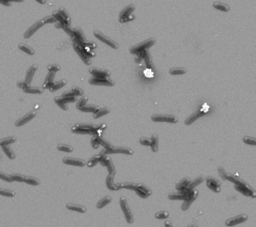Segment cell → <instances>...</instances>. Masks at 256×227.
Wrapping results in <instances>:
<instances>
[{
    "label": "cell",
    "instance_id": "1",
    "mask_svg": "<svg viewBox=\"0 0 256 227\" xmlns=\"http://www.w3.org/2000/svg\"><path fill=\"white\" fill-rule=\"evenodd\" d=\"M226 179L234 183L235 184V188L243 195L246 196H251L252 198L256 197V193L255 190H254L248 184L241 179L231 175H228V174L226 177Z\"/></svg>",
    "mask_w": 256,
    "mask_h": 227
},
{
    "label": "cell",
    "instance_id": "2",
    "mask_svg": "<svg viewBox=\"0 0 256 227\" xmlns=\"http://www.w3.org/2000/svg\"><path fill=\"white\" fill-rule=\"evenodd\" d=\"M102 126L96 127L94 125H85V124H77L73 127L72 131L73 132L81 134H98L99 131H102Z\"/></svg>",
    "mask_w": 256,
    "mask_h": 227
},
{
    "label": "cell",
    "instance_id": "3",
    "mask_svg": "<svg viewBox=\"0 0 256 227\" xmlns=\"http://www.w3.org/2000/svg\"><path fill=\"white\" fill-rule=\"evenodd\" d=\"M120 204L127 222L129 224L133 223L134 216L128 205L127 199L125 197L122 196L120 198Z\"/></svg>",
    "mask_w": 256,
    "mask_h": 227
},
{
    "label": "cell",
    "instance_id": "4",
    "mask_svg": "<svg viewBox=\"0 0 256 227\" xmlns=\"http://www.w3.org/2000/svg\"><path fill=\"white\" fill-rule=\"evenodd\" d=\"M151 120L155 122H168L176 123L178 118L172 115L154 114L151 116Z\"/></svg>",
    "mask_w": 256,
    "mask_h": 227
},
{
    "label": "cell",
    "instance_id": "5",
    "mask_svg": "<svg viewBox=\"0 0 256 227\" xmlns=\"http://www.w3.org/2000/svg\"><path fill=\"white\" fill-rule=\"evenodd\" d=\"M155 42H156V40L154 38L148 39L131 48L130 52L132 54L140 53L142 52L144 50L151 47V46L155 44Z\"/></svg>",
    "mask_w": 256,
    "mask_h": 227
},
{
    "label": "cell",
    "instance_id": "6",
    "mask_svg": "<svg viewBox=\"0 0 256 227\" xmlns=\"http://www.w3.org/2000/svg\"><path fill=\"white\" fill-rule=\"evenodd\" d=\"M178 193H172L169 195L168 197L171 200H186L192 196L193 191L191 189L185 188L179 190Z\"/></svg>",
    "mask_w": 256,
    "mask_h": 227
},
{
    "label": "cell",
    "instance_id": "7",
    "mask_svg": "<svg viewBox=\"0 0 256 227\" xmlns=\"http://www.w3.org/2000/svg\"><path fill=\"white\" fill-rule=\"evenodd\" d=\"M102 152L105 154L121 153L127 154V155H132L134 153V151L132 150L127 147H124L110 146L109 148L105 149Z\"/></svg>",
    "mask_w": 256,
    "mask_h": 227
},
{
    "label": "cell",
    "instance_id": "8",
    "mask_svg": "<svg viewBox=\"0 0 256 227\" xmlns=\"http://www.w3.org/2000/svg\"><path fill=\"white\" fill-rule=\"evenodd\" d=\"M73 47L76 52H77V54L79 55L84 62L87 65L90 64L91 63L90 59L88 56V55L87 54L86 50L83 48V47L81 44L80 43V42H79L78 43L75 41Z\"/></svg>",
    "mask_w": 256,
    "mask_h": 227
},
{
    "label": "cell",
    "instance_id": "9",
    "mask_svg": "<svg viewBox=\"0 0 256 227\" xmlns=\"http://www.w3.org/2000/svg\"><path fill=\"white\" fill-rule=\"evenodd\" d=\"M89 82L90 84L93 85L113 86L115 85L114 81L110 79L109 77L100 78V77H93L90 79Z\"/></svg>",
    "mask_w": 256,
    "mask_h": 227
},
{
    "label": "cell",
    "instance_id": "10",
    "mask_svg": "<svg viewBox=\"0 0 256 227\" xmlns=\"http://www.w3.org/2000/svg\"><path fill=\"white\" fill-rule=\"evenodd\" d=\"M94 35L98 39H99L102 42H104L105 43L107 44V45H109L113 48L117 49L118 48V44L116 42H115L114 41L112 40V39L108 38L107 37L105 36L104 34L100 32L99 31H95L94 32Z\"/></svg>",
    "mask_w": 256,
    "mask_h": 227
},
{
    "label": "cell",
    "instance_id": "11",
    "mask_svg": "<svg viewBox=\"0 0 256 227\" xmlns=\"http://www.w3.org/2000/svg\"><path fill=\"white\" fill-rule=\"evenodd\" d=\"M102 157L100 159V161L101 164L104 166H106L107 167L108 170L109 171V173L111 174L115 175L116 174V170L115 169L113 163L112 162L110 158L106 157L103 152H102Z\"/></svg>",
    "mask_w": 256,
    "mask_h": 227
},
{
    "label": "cell",
    "instance_id": "12",
    "mask_svg": "<svg viewBox=\"0 0 256 227\" xmlns=\"http://www.w3.org/2000/svg\"><path fill=\"white\" fill-rule=\"evenodd\" d=\"M207 186L209 189L215 192L218 193L220 191L221 182L218 180L212 177L206 178Z\"/></svg>",
    "mask_w": 256,
    "mask_h": 227
},
{
    "label": "cell",
    "instance_id": "13",
    "mask_svg": "<svg viewBox=\"0 0 256 227\" xmlns=\"http://www.w3.org/2000/svg\"><path fill=\"white\" fill-rule=\"evenodd\" d=\"M63 163L65 164L78 167H83L86 165V162L83 159L73 157L64 158L63 159Z\"/></svg>",
    "mask_w": 256,
    "mask_h": 227
},
{
    "label": "cell",
    "instance_id": "14",
    "mask_svg": "<svg viewBox=\"0 0 256 227\" xmlns=\"http://www.w3.org/2000/svg\"><path fill=\"white\" fill-rule=\"evenodd\" d=\"M135 191L137 194L142 198H147L152 194L151 190L142 184H138Z\"/></svg>",
    "mask_w": 256,
    "mask_h": 227
},
{
    "label": "cell",
    "instance_id": "15",
    "mask_svg": "<svg viewBox=\"0 0 256 227\" xmlns=\"http://www.w3.org/2000/svg\"><path fill=\"white\" fill-rule=\"evenodd\" d=\"M248 218V216L246 215L243 214L237 216L235 217L231 218L226 221V225L227 226H233L239 224L240 223L245 222Z\"/></svg>",
    "mask_w": 256,
    "mask_h": 227
},
{
    "label": "cell",
    "instance_id": "16",
    "mask_svg": "<svg viewBox=\"0 0 256 227\" xmlns=\"http://www.w3.org/2000/svg\"><path fill=\"white\" fill-rule=\"evenodd\" d=\"M91 74L94 76V77H100V78H107L109 77L110 72L107 70H103L97 68L92 67L89 69Z\"/></svg>",
    "mask_w": 256,
    "mask_h": 227
},
{
    "label": "cell",
    "instance_id": "17",
    "mask_svg": "<svg viewBox=\"0 0 256 227\" xmlns=\"http://www.w3.org/2000/svg\"><path fill=\"white\" fill-rule=\"evenodd\" d=\"M44 23L43 21H42V20L39 21L37 22L36 23L34 24L29 29L26 31V32L24 34V38L26 39H28L30 37L32 36V35H33L39 29L41 28L44 25Z\"/></svg>",
    "mask_w": 256,
    "mask_h": 227
},
{
    "label": "cell",
    "instance_id": "18",
    "mask_svg": "<svg viewBox=\"0 0 256 227\" xmlns=\"http://www.w3.org/2000/svg\"><path fill=\"white\" fill-rule=\"evenodd\" d=\"M36 113L35 111L31 112L17 121L16 122L15 125L17 127H20V126L24 125V124L28 123V122L32 120L36 116Z\"/></svg>",
    "mask_w": 256,
    "mask_h": 227
},
{
    "label": "cell",
    "instance_id": "19",
    "mask_svg": "<svg viewBox=\"0 0 256 227\" xmlns=\"http://www.w3.org/2000/svg\"><path fill=\"white\" fill-rule=\"evenodd\" d=\"M205 113H206V112L205 111L202 110L196 112L187 119L185 121V124L187 126L191 125L192 123L194 122L199 118L204 116L205 114Z\"/></svg>",
    "mask_w": 256,
    "mask_h": 227
},
{
    "label": "cell",
    "instance_id": "20",
    "mask_svg": "<svg viewBox=\"0 0 256 227\" xmlns=\"http://www.w3.org/2000/svg\"><path fill=\"white\" fill-rule=\"evenodd\" d=\"M198 191L196 190H194L193 193L192 194L189 198H188V199L186 200L184 202V203L183 204L182 206V209L183 211H186L189 208L190 206L191 205L192 202H193L197 197L198 196Z\"/></svg>",
    "mask_w": 256,
    "mask_h": 227
},
{
    "label": "cell",
    "instance_id": "21",
    "mask_svg": "<svg viewBox=\"0 0 256 227\" xmlns=\"http://www.w3.org/2000/svg\"><path fill=\"white\" fill-rule=\"evenodd\" d=\"M37 68H38V66L36 64L33 65L29 69L27 72L25 82L28 85H30L34 74L37 70Z\"/></svg>",
    "mask_w": 256,
    "mask_h": 227
},
{
    "label": "cell",
    "instance_id": "22",
    "mask_svg": "<svg viewBox=\"0 0 256 227\" xmlns=\"http://www.w3.org/2000/svg\"><path fill=\"white\" fill-rule=\"evenodd\" d=\"M66 208L70 210L74 211L81 213H84L87 211V208L85 207L73 203L67 204L66 205Z\"/></svg>",
    "mask_w": 256,
    "mask_h": 227
},
{
    "label": "cell",
    "instance_id": "23",
    "mask_svg": "<svg viewBox=\"0 0 256 227\" xmlns=\"http://www.w3.org/2000/svg\"><path fill=\"white\" fill-rule=\"evenodd\" d=\"M56 103H64L66 104L69 102H74L77 100V98L76 96L66 97L61 96L57 97L54 99Z\"/></svg>",
    "mask_w": 256,
    "mask_h": 227
},
{
    "label": "cell",
    "instance_id": "24",
    "mask_svg": "<svg viewBox=\"0 0 256 227\" xmlns=\"http://www.w3.org/2000/svg\"><path fill=\"white\" fill-rule=\"evenodd\" d=\"M134 10H135V6L133 5H130L122 11L120 13V19L125 18L129 16L130 13L134 11Z\"/></svg>",
    "mask_w": 256,
    "mask_h": 227
},
{
    "label": "cell",
    "instance_id": "25",
    "mask_svg": "<svg viewBox=\"0 0 256 227\" xmlns=\"http://www.w3.org/2000/svg\"><path fill=\"white\" fill-rule=\"evenodd\" d=\"M114 175L109 174L108 175L106 180V184L108 188L111 190H118L116 187L115 184L114 183Z\"/></svg>",
    "mask_w": 256,
    "mask_h": 227
},
{
    "label": "cell",
    "instance_id": "26",
    "mask_svg": "<svg viewBox=\"0 0 256 227\" xmlns=\"http://www.w3.org/2000/svg\"><path fill=\"white\" fill-rule=\"evenodd\" d=\"M111 201V197L110 196H106L98 202L96 206H97V208H98V209H102V208H104V207L106 206V205L109 204Z\"/></svg>",
    "mask_w": 256,
    "mask_h": 227
},
{
    "label": "cell",
    "instance_id": "27",
    "mask_svg": "<svg viewBox=\"0 0 256 227\" xmlns=\"http://www.w3.org/2000/svg\"><path fill=\"white\" fill-rule=\"evenodd\" d=\"M23 91L25 93L28 94H40L43 92V90L42 88L39 87H27L25 88Z\"/></svg>",
    "mask_w": 256,
    "mask_h": 227
},
{
    "label": "cell",
    "instance_id": "28",
    "mask_svg": "<svg viewBox=\"0 0 256 227\" xmlns=\"http://www.w3.org/2000/svg\"><path fill=\"white\" fill-rule=\"evenodd\" d=\"M102 154H103V153L102 152V153L99 155H95V156H93V157L91 158L88 161L87 166L89 167H92L95 166L96 164H97L100 161Z\"/></svg>",
    "mask_w": 256,
    "mask_h": 227
},
{
    "label": "cell",
    "instance_id": "29",
    "mask_svg": "<svg viewBox=\"0 0 256 227\" xmlns=\"http://www.w3.org/2000/svg\"><path fill=\"white\" fill-rule=\"evenodd\" d=\"M110 108L108 107H105L102 109H98L93 115V117L94 118L97 119L100 118L102 116L107 115L110 113Z\"/></svg>",
    "mask_w": 256,
    "mask_h": 227
},
{
    "label": "cell",
    "instance_id": "30",
    "mask_svg": "<svg viewBox=\"0 0 256 227\" xmlns=\"http://www.w3.org/2000/svg\"><path fill=\"white\" fill-rule=\"evenodd\" d=\"M151 140H152V143H151V146L152 150L154 152H157L158 150V149H159V138H158V137L156 134H154L152 136Z\"/></svg>",
    "mask_w": 256,
    "mask_h": 227
},
{
    "label": "cell",
    "instance_id": "31",
    "mask_svg": "<svg viewBox=\"0 0 256 227\" xmlns=\"http://www.w3.org/2000/svg\"><path fill=\"white\" fill-rule=\"evenodd\" d=\"M213 6L216 9L221 11L228 12L230 10V7L228 5L219 2H215L213 3Z\"/></svg>",
    "mask_w": 256,
    "mask_h": 227
},
{
    "label": "cell",
    "instance_id": "32",
    "mask_svg": "<svg viewBox=\"0 0 256 227\" xmlns=\"http://www.w3.org/2000/svg\"><path fill=\"white\" fill-rule=\"evenodd\" d=\"M19 48L23 52H25L28 54L33 55L35 54V51L32 48L24 43H21L19 45Z\"/></svg>",
    "mask_w": 256,
    "mask_h": 227
},
{
    "label": "cell",
    "instance_id": "33",
    "mask_svg": "<svg viewBox=\"0 0 256 227\" xmlns=\"http://www.w3.org/2000/svg\"><path fill=\"white\" fill-rule=\"evenodd\" d=\"M204 180V178L203 177H199L198 178L194 180L192 182H190L189 184L187 186L186 188L188 189H192L194 187L201 184Z\"/></svg>",
    "mask_w": 256,
    "mask_h": 227
},
{
    "label": "cell",
    "instance_id": "34",
    "mask_svg": "<svg viewBox=\"0 0 256 227\" xmlns=\"http://www.w3.org/2000/svg\"><path fill=\"white\" fill-rule=\"evenodd\" d=\"M169 72L172 75H179L186 74L187 70L184 68H174L170 69Z\"/></svg>",
    "mask_w": 256,
    "mask_h": 227
},
{
    "label": "cell",
    "instance_id": "35",
    "mask_svg": "<svg viewBox=\"0 0 256 227\" xmlns=\"http://www.w3.org/2000/svg\"><path fill=\"white\" fill-rule=\"evenodd\" d=\"M98 108L94 105H86L83 106L79 110L85 112H92L95 113L98 110Z\"/></svg>",
    "mask_w": 256,
    "mask_h": 227
},
{
    "label": "cell",
    "instance_id": "36",
    "mask_svg": "<svg viewBox=\"0 0 256 227\" xmlns=\"http://www.w3.org/2000/svg\"><path fill=\"white\" fill-rule=\"evenodd\" d=\"M16 138L15 137H9L7 138H4L0 140V146H5L15 142L16 141Z\"/></svg>",
    "mask_w": 256,
    "mask_h": 227
},
{
    "label": "cell",
    "instance_id": "37",
    "mask_svg": "<svg viewBox=\"0 0 256 227\" xmlns=\"http://www.w3.org/2000/svg\"><path fill=\"white\" fill-rule=\"evenodd\" d=\"M190 182V179L187 178H184L180 182L176 185V189L178 190H180L183 189L185 188H186L187 186L189 184Z\"/></svg>",
    "mask_w": 256,
    "mask_h": 227
},
{
    "label": "cell",
    "instance_id": "38",
    "mask_svg": "<svg viewBox=\"0 0 256 227\" xmlns=\"http://www.w3.org/2000/svg\"><path fill=\"white\" fill-rule=\"evenodd\" d=\"M57 149L60 151L65 152L71 153L73 151V148L70 145L65 144H60L57 146Z\"/></svg>",
    "mask_w": 256,
    "mask_h": 227
},
{
    "label": "cell",
    "instance_id": "39",
    "mask_svg": "<svg viewBox=\"0 0 256 227\" xmlns=\"http://www.w3.org/2000/svg\"><path fill=\"white\" fill-rule=\"evenodd\" d=\"M24 182L26 183L27 184L33 186L38 185L40 183L38 179L34 178V177H29V176L25 177Z\"/></svg>",
    "mask_w": 256,
    "mask_h": 227
},
{
    "label": "cell",
    "instance_id": "40",
    "mask_svg": "<svg viewBox=\"0 0 256 227\" xmlns=\"http://www.w3.org/2000/svg\"><path fill=\"white\" fill-rule=\"evenodd\" d=\"M2 148L4 151V152L10 159H14L15 158V154H14L13 151L10 149L9 147L7 145H5V146H2Z\"/></svg>",
    "mask_w": 256,
    "mask_h": 227
},
{
    "label": "cell",
    "instance_id": "41",
    "mask_svg": "<svg viewBox=\"0 0 256 227\" xmlns=\"http://www.w3.org/2000/svg\"><path fill=\"white\" fill-rule=\"evenodd\" d=\"M66 84V81L65 80H62L59 81L58 82L55 83L53 86L50 89V91L52 92H54L59 89L60 88H62Z\"/></svg>",
    "mask_w": 256,
    "mask_h": 227
},
{
    "label": "cell",
    "instance_id": "42",
    "mask_svg": "<svg viewBox=\"0 0 256 227\" xmlns=\"http://www.w3.org/2000/svg\"><path fill=\"white\" fill-rule=\"evenodd\" d=\"M74 35H76L77 38L76 39L78 40L80 42H84L85 38L84 37L82 32L81 30L79 28H76L74 31Z\"/></svg>",
    "mask_w": 256,
    "mask_h": 227
},
{
    "label": "cell",
    "instance_id": "43",
    "mask_svg": "<svg viewBox=\"0 0 256 227\" xmlns=\"http://www.w3.org/2000/svg\"><path fill=\"white\" fill-rule=\"evenodd\" d=\"M11 178L13 180V181L19 182H23L24 181V179L26 176L20 174H13L10 175Z\"/></svg>",
    "mask_w": 256,
    "mask_h": 227
},
{
    "label": "cell",
    "instance_id": "44",
    "mask_svg": "<svg viewBox=\"0 0 256 227\" xmlns=\"http://www.w3.org/2000/svg\"><path fill=\"white\" fill-rule=\"evenodd\" d=\"M138 184L133 183H122V188H124L135 191V190L138 187Z\"/></svg>",
    "mask_w": 256,
    "mask_h": 227
},
{
    "label": "cell",
    "instance_id": "45",
    "mask_svg": "<svg viewBox=\"0 0 256 227\" xmlns=\"http://www.w3.org/2000/svg\"><path fill=\"white\" fill-rule=\"evenodd\" d=\"M0 195L5 196L12 197L15 195V193L13 191H11V190L0 188Z\"/></svg>",
    "mask_w": 256,
    "mask_h": 227
},
{
    "label": "cell",
    "instance_id": "46",
    "mask_svg": "<svg viewBox=\"0 0 256 227\" xmlns=\"http://www.w3.org/2000/svg\"><path fill=\"white\" fill-rule=\"evenodd\" d=\"M243 141L244 142L248 145H254V146L256 145V139L251 137L246 136L244 137Z\"/></svg>",
    "mask_w": 256,
    "mask_h": 227
},
{
    "label": "cell",
    "instance_id": "47",
    "mask_svg": "<svg viewBox=\"0 0 256 227\" xmlns=\"http://www.w3.org/2000/svg\"><path fill=\"white\" fill-rule=\"evenodd\" d=\"M169 216V214L168 212H166V211H162V212H159L156 213L155 217L156 218L158 219H164L167 218Z\"/></svg>",
    "mask_w": 256,
    "mask_h": 227
},
{
    "label": "cell",
    "instance_id": "48",
    "mask_svg": "<svg viewBox=\"0 0 256 227\" xmlns=\"http://www.w3.org/2000/svg\"><path fill=\"white\" fill-rule=\"evenodd\" d=\"M88 100V98L87 97H84L82 98H81L77 103V109H80L81 107H82L83 106H85Z\"/></svg>",
    "mask_w": 256,
    "mask_h": 227
},
{
    "label": "cell",
    "instance_id": "49",
    "mask_svg": "<svg viewBox=\"0 0 256 227\" xmlns=\"http://www.w3.org/2000/svg\"><path fill=\"white\" fill-rule=\"evenodd\" d=\"M140 143L141 145H144V146H151L152 143V140H151V139L143 137L140 139Z\"/></svg>",
    "mask_w": 256,
    "mask_h": 227
},
{
    "label": "cell",
    "instance_id": "50",
    "mask_svg": "<svg viewBox=\"0 0 256 227\" xmlns=\"http://www.w3.org/2000/svg\"><path fill=\"white\" fill-rule=\"evenodd\" d=\"M60 69H61V67L60 66L56 64L50 65L48 67V69L49 70V71L54 72L58 71L60 70Z\"/></svg>",
    "mask_w": 256,
    "mask_h": 227
},
{
    "label": "cell",
    "instance_id": "51",
    "mask_svg": "<svg viewBox=\"0 0 256 227\" xmlns=\"http://www.w3.org/2000/svg\"><path fill=\"white\" fill-rule=\"evenodd\" d=\"M42 21H43L44 24H46V23H52L56 22L57 21V20L56 19L54 16H48V17H45L43 19H42Z\"/></svg>",
    "mask_w": 256,
    "mask_h": 227
},
{
    "label": "cell",
    "instance_id": "52",
    "mask_svg": "<svg viewBox=\"0 0 256 227\" xmlns=\"http://www.w3.org/2000/svg\"><path fill=\"white\" fill-rule=\"evenodd\" d=\"M55 76V72H49L47 76L46 77L45 80V83L52 82H53V79Z\"/></svg>",
    "mask_w": 256,
    "mask_h": 227
},
{
    "label": "cell",
    "instance_id": "53",
    "mask_svg": "<svg viewBox=\"0 0 256 227\" xmlns=\"http://www.w3.org/2000/svg\"><path fill=\"white\" fill-rule=\"evenodd\" d=\"M0 179L9 182H11L13 181L10 176L7 175L6 174L2 173L1 172H0Z\"/></svg>",
    "mask_w": 256,
    "mask_h": 227
},
{
    "label": "cell",
    "instance_id": "54",
    "mask_svg": "<svg viewBox=\"0 0 256 227\" xmlns=\"http://www.w3.org/2000/svg\"><path fill=\"white\" fill-rule=\"evenodd\" d=\"M73 92H75L76 95V96H81L84 94V91L81 88H80L79 87H73L72 90Z\"/></svg>",
    "mask_w": 256,
    "mask_h": 227
},
{
    "label": "cell",
    "instance_id": "55",
    "mask_svg": "<svg viewBox=\"0 0 256 227\" xmlns=\"http://www.w3.org/2000/svg\"><path fill=\"white\" fill-rule=\"evenodd\" d=\"M218 172L219 173V175L222 177V178L223 179V180H226V177L227 176V173L225 171L224 168L222 167H219Z\"/></svg>",
    "mask_w": 256,
    "mask_h": 227
},
{
    "label": "cell",
    "instance_id": "56",
    "mask_svg": "<svg viewBox=\"0 0 256 227\" xmlns=\"http://www.w3.org/2000/svg\"><path fill=\"white\" fill-rule=\"evenodd\" d=\"M17 86L19 88L22 89L24 90L25 88H26L27 87L29 86L30 85H28L25 81H19L17 83Z\"/></svg>",
    "mask_w": 256,
    "mask_h": 227
},
{
    "label": "cell",
    "instance_id": "57",
    "mask_svg": "<svg viewBox=\"0 0 256 227\" xmlns=\"http://www.w3.org/2000/svg\"><path fill=\"white\" fill-rule=\"evenodd\" d=\"M76 96V95L75 92H73L72 90V91H67V92H64V93H63L62 95V96L66 97Z\"/></svg>",
    "mask_w": 256,
    "mask_h": 227
},
{
    "label": "cell",
    "instance_id": "58",
    "mask_svg": "<svg viewBox=\"0 0 256 227\" xmlns=\"http://www.w3.org/2000/svg\"><path fill=\"white\" fill-rule=\"evenodd\" d=\"M54 84L55 82H52L44 83V84L43 85V87L44 88H45V89H50Z\"/></svg>",
    "mask_w": 256,
    "mask_h": 227
},
{
    "label": "cell",
    "instance_id": "59",
    "mask_svg": "<svg viewBox=\"0 0 256 227\" xmlns=\"http://www.w3.org/2000/svg\"><path fill=\"white\" fill-rule=\"evenodd\" d=\"M57 104L62 109H63L64 110H67L68 109V106H67L66 104L57 103Z\"/></svg>",
    "mask_w": 256,
    "mask_h": 227
},
{
    "label": "cell",
    "instance_id": "60",
    "mask_svg": "<svg viewBox=\"0 0 256 227\" xmlns=\"http://www.w3.org/2000/svg\"><path fill=\"white\" fill-rule=\"evenodd\" d=\"M0 3L6 6H10L11 4V2L9 1H0Z\"/></svg>",
    "mask_w": 256,
    "mask_h": 227
},
{
    "label": "cell",
    "instance_id": "61",
    "mask_svg": "<svg viewBox=\"0 0 256 227\" xmlns=\"http://www.w3.org/2000/svg\"><path fill=\"white\" fill-rule=\"evenodd\" d=\"M165 226H166V227H172V225L171 222L167 221L165 222Z\"/></svg>",
    "mask_w": 256,
    "mask_h": 227
}]
</instances>
